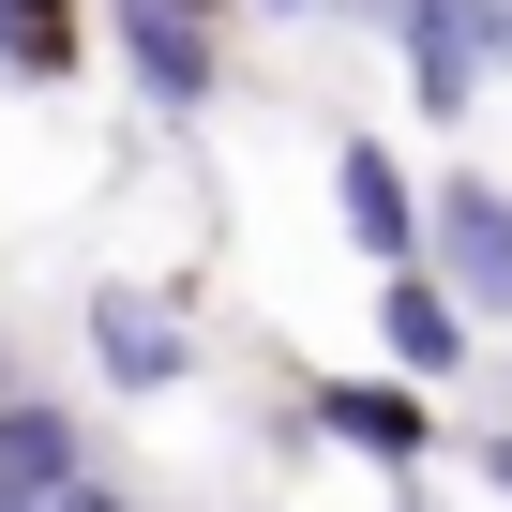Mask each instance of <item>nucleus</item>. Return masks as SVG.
Returning <instances> with one entry per match:
<instances>
[{"instance_id":"nucleus-1","label":"nucleus","mask_w":512,"mask_h":512,"mask_svg":"<svg viewBox=\"0 0 512 512\" xmlns=\"http://www.w3.org/2000/svg\"><path fill=\"white\" fill-rule=\"evenodd\" d=\"M347 16L392 46V76H407L422 121H467L512 76V0H347Z\"/></svg>"},{"instance_id":"nucleus-2","label":"nucleus","mask_w":512,"mask_h":512,"mask_svg":"<svg viewBox=\"0 0 512 512\" xmlns=\"http://www.w3.org/2000/svg\"><path fill=\"white\" fill-rule=\"evenodd\" d=\"M422 272L452 287V317H467V332H512V181L452 166V181L422 196Z\"/></svg>"},{"instance_id":"nucleus-3","label":"nucleus","mask_w":512,"mask_h":512,"mask_svg":"<svg viewBox=\"0 0 512 512\" xmlns=\"http://www.w3.org/2000/svg\"><path fill=\"white\" fill-rule=\"evenodd\" d=\"M76 332H91V377H106V392H181V377H196V302L151 287V272H106V287L76 302Z\"/></svg>"},{"instance_id":"nucleus-4","label":"nucleus","mask_w":512,"mask_h":512,"mask_svg":"<svg viewBox=\"0 0 512 512\" xmlns=\"http://www.w3.org/2000/svg\"><path fill=\"white\" fill-rule=\"evenodd\" d=\"M106 46H121V76H136L166 121L211 106V16H181V0H106Z\"/></svg>"},{"instance_id":"nucleus-5","label":"nucleus","mask_w":512,"mask_h":512,"mask_svg":"<svg viewBox=\"0 0 512 512\" xmlns=\"http://www.w3.org/2000/svg\"><path fill=\"white\" fill-rule=\"evenodd\" d=\"M332 211H347V241L377 256V272L422 256V181L392 166V136H332Z\"/></svg>"},{"instance_id":"nucleus-6","label":"nucleus","mask_w":512,"mask_h":512,"mask_svg":"<svg viewBox=\"0 0 512 512\" xmlns=\"http://www.w3.org/2000/svg\"><path fill=\"white\" fill-rule=\"evenodd\" d=\"M377 347H392V377L407 392H437V377H467V317H452V287L422 272V256H407V272H377Z\"/></svg>"},{"instance_id":"nucleus-7","label":"nucleus","mask_w":512,"mask_h":512,"mask_svg":"<svg viewBox=\"0 0 512 512\" xmlns=\"http://www.w3.org/2000/svg\"><path fill=\"white\" fill-rule=\"evenodd\" d=\"M317 437H347V452H377V467H422V452H437V407H422L407 377H347V392H317Z\"/></svg>"},{"instance_id":"nucleus-8","label":"nucleus","mask_w":512,"mask_h":512,"mask_svg":"<svg viewBox=\"0 0 512 512\" xmlns=\"http://www.w3.org/2000/svg\"><path fill=\"white\" fill-rule=\"evenodd\" d=\"M76 467H91V437L61 392H0V497H61Z\"/></svg>"},{"instance_id":"nucleus-9","label":"nucleus","mask_w":512,"mask_h":512,"mask_svg":"<svg viewBox=\"0 0 512 512\" xmlns=\"http://www.w3.org/2000/svg\"><path fill=\"white\" fill-rule=\"evenodd\" d=\"M0 76H76V0H0Z\"/></svg>"},{"instance_id":"nucleus-10","label":"nucleus","mask_w":512,"mask_h":512,"mask_svg":"<svg viewBox=\"0 0 512 512\" xmlns=\"http://www.w3.org/2000/svg\"><path fill=\"white\" fill-rule=\"evenodd\" d=\"M46 512H121V482H91V467H76V482H61Z\"/></svg>"},{"instance_id":"nucleus-11","label":"nucleus","mask_w":512,"mask_h":512,"mask_svg":"<svg viewBox=\"0 0 512 512\" xmlns=\"http://www.w3.org/2000/svg\"><path fill=\"white\" fill-rule=\"evenodd\" d=\"M482 482H497V497H512V437H482Z\"/></svg>"},{"instance_id":"nucleus-12","label":"nucleus","mask_w":512,"mask_h":512,"mask_svg":"<svg viewBox=\"0 0 512 512\" xmlns=\"http://www.w3.org/2000/svg\"><path fill=\"white\" fill-rule=\"evenodd\" d=\"M272 16H317V0H272Z\"/></svg>"}]
</instances>
